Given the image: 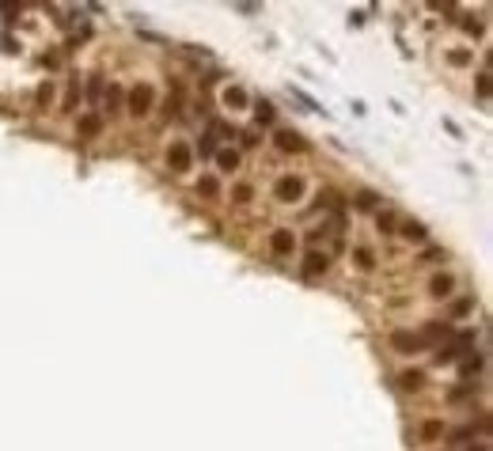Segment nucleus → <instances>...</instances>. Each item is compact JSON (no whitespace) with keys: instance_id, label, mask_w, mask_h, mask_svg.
Segmentation results:
<instances>
[{"instance_id":"20e7f679","label":"nucleus","mask_w":493,"mask_h":451,"mask_svg":"<svg viewBox=\"0 0 493 451\" xmlns=\"http://www.w3.org/2000/svg\"><path fill=\"white\" fill-rule=\"evenodd\" d=\"M273 144H277L281 152H304V148H307V140L300 137L296 129H277V133H273Z\"/></svg>"},{"instance_id":"4be33fe9","label":"nucleus","mask_w":493,"mask_h":451,"mask_svg":"<svg viewBox=\"0 0 493 451\" xmlns=\"http://www.w3.org/2000/svg\"><path fill=\"white\" fill-rule=\"evenodd\" d=\"M197 190H201V194H209V197H213V194H216V179H201V186H197Z\"/></svg>"},{"instance_id":"aec40b11","label":"nucleus","mask_w":493,"mask_h":451,"mask_svg":"<svg viewBox=\"0 0 493 451\" xmlns=\"http://www.w3.org/2000/svg\"><path fill=\"white\" fill-rule=\"evenodd\" d=\"M421 436H425V440H436V436H440V421H425V425H421Z\"/></svg>"},{"instance_id":"a211bd4d","label":"nucleus","mask_w":493,"mask_h":451,"mask_svg":"<svg viewBox=\"0 0 493 451\" xmlns=\"http://www.w3.org/2000/svg\"><path fill=\"white\" fill-rule=\"evenodd\" d=\"M376 224H379V231H383V235H391V231L399 228V224H394V216H391V213H379V220H376Z\"/></svg>"},{"instance_id":"b1692460","label":"nucleus","mask_w":493,"mask_h":451,"mask_svg":"<svg viewBox=\"0 0 493 451\" xmlns=\"http://www.w3.org/2000/svg\"><path fill=\"white\" fill-rule=\"evenodd\" d=\"M236 201H251V186H236Z\"/></svg>"},{"instance_id":"39448f33","label":"nucleus","mask_w":493,"mask_h":451,"mask_svg":"<svg viewBox=\"0 0 493 451\" xmlns=\"http://www.w3.org/2000/svg\"><path fill=\"white\" fill-rule=\"evenodd\" d=\"M292 246H296V235H292V231H288V228H277V231H273V235H270V250H273V255H277V258L292 255Z\"/></svg>"},{"instance_id":"f3484780","label":"nucleus","mask_w":493,"mask_h":451,"mask_svg":"<svg viewBox=\"0 0 493 451\" xmlns=\"http://www.w3.org/2000/svg\"><path fill=\"white\" fill-rule=\"evenodd\" d=\"M467 357H470V361H463L459 372H463V376H475V372L482 368V357H475V353H467Z\"/></svg>"},{"instance_id":"dca6fc26","label":"nucleus","mask_w":493,"mask_h":451,"mask_svg":"<svg viewBox=\"0 0 493 451\" xmlns=\"http://www.w3.org/2000/svg\"><path fill=\"white\" fill-rule=\"evenodd\" d=\"M376 205H379L376 194H368V190H361V194H357V209H364V213H368V209H376Z\"/></svg>"},{"instance_id":"4468645a","label":"nucleus","mask_w":493,"mask_h":451,"mask_svg":"<svg viewBox=\"0 0 493 451\" xmlns=\"http://www.w3.org/2000/svg\"><path fill=\"white\" fill-rule=\"evenodd\" d=\"M118 107H122V88H118V83H110V88H107V110L114 114Z\"/></svg>"},{"instance_id":"412c9836","label":"nucleus","mask_w":493,"mask_h":451,"mask_svg":"<svg viewBox=\"0 0 493 451\" xmlns=\"http://www.w3.org/2000/svg\"><path fill=\"white\" fill-rule=\"evenodd\" d=\"M49 99H53V83H46V88H38V107H46Z\"/></svg>"},{"instance_id":"9b49d317","label":"nucleus","mask_w":493,"mask_h":451,"mask_svg":"<svg viewBox=\"0 0 493 451\" xmlns=\"http://www.w3.org/2000/svg\"><path fill=\"white\" fill-rule=\"evenodd\" d=\"M403 235L410 239V243H425V239H429V231H425V224H414V220H406V224H403Z\"/></svg>"},{"instance_id":"0eeeda50","label":"nucleus","mask_w":493,"mask_h":451,"mask_svg":"<svg viewBox=\"0 0 493 451\" xmlns=\"http://www.w3.org/2000/svg\"><path fill=\"white\" fill-rule=\"evenodd\" d=\"M327 266H330V258L319 255V250H312V255L304 258V277H323V273H327Z\"/></svg>"},{"instance_id":"6ab92c4d","label":"nucleus","mask_w":493,"mask_h":451,"mask_svg":"<svg viewBox=\"0 0 493 451\" xmlns=\"http://www.w3.org/2000/svg\"><path fill=\"white\" fill-rule=\"evenodd\" d=\"M216 152V133H205V137H201V156H213Z\"/></svg>"},{"instance_id":"a878e982","label":"nucleus","mask_w":493,"mask_h":451,"mask_svg":"<svg viewBox=\"0 0 493 451\" xmlns=\"http://www.w3.org/2000/svg\"><path fill=\"white\" fill-rule=\"evenodd\" d=\"M470 451H485V448H470Z\"/></svg>"},{"instance_id":"f257e3e1","label":"nucleus","mask_w":493,"mask_h":451,"mask_svg":"<svg viewBox=\"0 0 493 451\" xmlns=\"http://www.w3.org/2000/svg\"><path fill=\"white\" fill-rule=\"evenodd\" d=\"M300 194H304V179H296V175H281L277 182H273V197L277 201H300Z\"/></svg>"},{"instance_id":"7ed1b4c3","label":"nucleus","mask_w":493,"mask_h":451,"mask_svg":"<svg viewBox=\"0 0 493 451\" xmlns=\"http://www.w3.org/2000/svg\"><path fill=\"white\" fill-rule=\"evenodd\" d=\"M167 164H171V171L186 175L190 164H194V152H190V144H171V148H167Z\"/></svg>"},{"instance_id":"f8f14e48","label":"nucleus","mask_w":493,"mask_h":451,"mask_svg":"<svg viewBox=\"0 0 493 451\" xmlns=\"http://www.w3.org/2000/svg\"><path fill=\"white\" fill-rule=\"evenodd\" d=\"M99 129H103V118H99V114H88V118H80V133H84V137H95Z\"/></svg>"},{"instance_id":"393cba45","label":"nucleus","mask_w":493,"mask_h":451,"mask_svg":"<svg viewBox=\"0 0 493 451\" xmlns=\"http://www.w3.org/2000/svg\"><path fill=\"white\" fill-rule=\"evenodd\" d=\"M357 262H361L364 270H368V266H372V255H368V250H357Z\"/></svg>"},{"instance_id":"9d476101","label":"nucleus","mask_w":493,"mask_h":451,"mask_svg":"<svg viewBox=\"0 0 493 451\" xmlns=\"http://www.w3.org/2000/svg\"><path fill=\"white\" fill-rule=\"evenodd\" d=\"M273 118H277V110H273V103H266V99H258V103H255V122L270 125Z\"/></svg>"},{"instance_id":"2eb2a0df","label":"nucleus","mask_w":493,"mask_h":451,"mask_svg":"<svg viewBox=\"0 0 493 451\" xmlns=\"http://www.w3.org/2000/svg\"><path fill=\"white\" fill-rule=\"evenodd\" d=\"M399 383H403V391H418V387H421V372H403Z\"/></svg>"},{"instance_id":"ddd939ff","label":"nucleus","mask_w":493,"mask_h":451,"mask_svg":"<svg viewBox=\"0 0 493 451\" xmlns=\"http://www.w3.org/2000/svg\"><path fill=\"white\" fill-rule=\"evenodd\" d=\"M224 103H228V107H246L243 88H228V91H224Z\"/></svg>"},{"instance_id":"f03ea898","label":"nucleus","mask_w":493,"mask_h":451,"mask_svg":"<svg viewBox=\"0 0 493 451\" xmlns=\"http://www.w3.org/2000/svg\"><path fill=\"white\" fill-rule=\"evenodd\" d=\"M152 99H156L152 83H137V88L129 91V114L133 118H144L148 110H152Z\"/></svg>"},{"instance_id":"423d86ee","label":"nucleus","mask_w":493,"mask_h":451,"mask_svg":"<svg viewBox=\"0 0 493 451\" xmlns=\"http://www.w3.org/2000/svg\"><path fill=\"white\" fill-rule=\"evenodd\" d=\"M391 345H394V349H399V353H418V349H421V345H425V342H421L418 334H406V330H394V334H391Z\"/></svg>"},{"instance_id":"6e6552de","label":"nucleus","mask_w":493,"mask_h":451,"mask_svg":"<svg viewBox=\"0 0 493 451\" xmlns=\"http://www.w3.org/2000/svg\"><path fill=\"white\" fill-rule=\"evenodd\" d=\"M429 292H433L436 300H444V296L452 292V277H448V273H436V277L429 281Z\"/></svg>"},{"instance_id":"1a4fd4ad","label":"nucleus","mask_w":493,"mask_h":451,"mask_svg":"<svg viewBox=\"0 0 493 451\" xmlns=\"http://www.w3.org/2000/svg\"><path fill=\"white\" fill-rule=\"evenodd\" d=\"M213 156H216V167H220V171H236L239 167V156L231 152V148H216Z\"/></svg>"},{"instance_id":"5701e85b","label":"nucleus","mask_w":493,"mask_h":451,"mask_svg":"<svg viewBox=\"0 0 493 451\" xmlns=\"http://www.w3.org/2000/svg\"><path fill=\"white\" fill-rule=\"evenodd\" d=\"M452 311H455V315H467V311H470V300H455Z\"/></svg>"}]
</instances>
